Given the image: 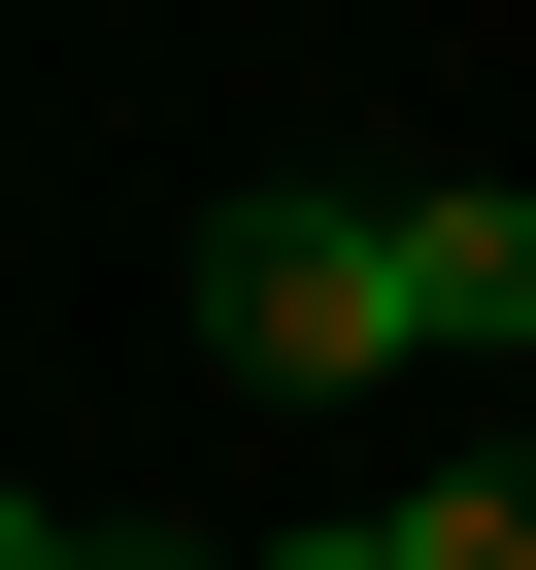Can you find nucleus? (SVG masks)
Returning <instances> with one entry per match:
<instances>
[{"label": "nucleus", "instance_id": "nucleus-3", "mask_svg": "<svg viewBox=\"0 0 536 570\" xmlns=\"http://www.w3.org/2000/svg\"><path fill=\"white\" fill-rule=\"evenodd\" d=\"M403 570H536V470H436V503H403Z\"/></svg>", "mask_w": 536, "mask_h": 570}, {"label": "nucleus", "instance_id": "nucleus-4", "mask_svg": "<svg viewBox=\"0 0 536 570\" xmlns=\"http://www.w3.org/2000/svg\"><path fill=\"white\" fill-rule=\"evenodd\" d=\"M0 570H201V537H135V503H0Z\"/></svg>", "mask_w": 536, "mask_h": 570}, {"label": "nucleus", "instance_id": "nucleus-1", "mask_svg": "<svg viewBox=\"0 0 536 570\" xmlns=\"http://www.w3.org/2000/svg\"><path fill=\"white\" fill-rule=\"evenodd\" d=\"M201 370H235V403H369V370H436V235H403V168H268V202H201Z\"/></svg>", "mask_w": 536, "mask_h": 570}, {"label": "nucleus", "instance_id": "nucleus-5", "mask_svg": "<svg viewBox=\"0 0 536 570\" xmlns=\"http://www.w3.org/2000/svg\"><path fill=\"white\" fill-rule=\"evenodd\" d=\"M268 570H403V503H336V537H268Z\"/></svg>", "mask_w": 536, "mask_h": 570}, {"label": "nucleus", "instance_id": "nucleus-2", "mask_svg": "<svg viewBox=\"0 0 536 570\" xmlns=\"http://www.w3.org/2000/svg\"><path fill=\"white\" fill-rule=\"evenodd\" d=\"M403 235H436V370H503V336H536V202H503V168H403Z\"/></svg>", "mask_w": 536, "mask_h": 570}]
</instances>
